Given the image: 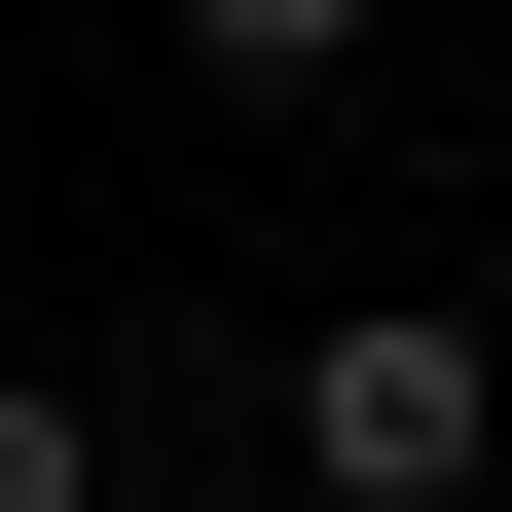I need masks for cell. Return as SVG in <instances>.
Wrapping results in <instances>:
<instances>
[{"mask_svg":"<svg viewBox=\"0 0 512 512\" xmlns=\"http://www.w3.org/2000/svg\"><path fill=\"white\" fill-rule=\"evenodd\" d=\"M293 476H330V512H476V476H512L476 293H330V330H293Z\"/></svg>","mask_w":512,"mask_h":512,"instance_id":"6da1fadb","label":"cell"},{"mask_svg":"<svg viewBox=\"0 0 512 512\" xmlns=\"http://www.w3.org/2000/svg\"><path fill=\"white\" fill-rule=\"evenodd\" d=\"M147 37H183V74H220V110H330L366 37H403V0H147Z\"/></svg>","mask_w":512,"mask_h":512,"instance_id":"7a4b0ae2","label":"cell"},{"mask_svg":"<svg viewBox=\"0 0 512 512\" xmlns=\"http://www.w3.org/2000/svg\"><path fill=\"white\" fill-rule=\"evenodd\" d=\"M0 512H110V403L74 366H0Z\"/></svg>","mask_w":512,"mask_h":512,"instance_id":"3957f363","label":"cell"}]
</instances>
